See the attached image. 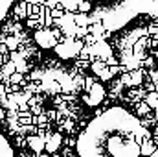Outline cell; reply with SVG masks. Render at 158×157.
I'll return each mask as SVG.
<instances>
[{
    "instance_id": "cell-2",
    "label": "cell",
    "mask_w": 158,
    "mask_h": 157,
    "mask_svg": "<svg viewBox=\"0 0 158 157\" xmlns=\"http://www.w3.org/2000/svg\"><path fill=\"white\" fill-rule=\"evenodd\" d=\"M134 9H136V15L147 13V15L158 17V0H134Z\"/></svg>"
},
{
    "instance_id": "cell-3",
    "label": "cell",
    "mask_w": 158,
    "mask_h": 157,
    "mask_svg": "<svg viewBox=\"0 0 158 157\" xmlns=\"http://www.w3.org/2000/svg\"><path fill=\"white\" fill-rule=\"evenodd\" d=\"M0 157H13V150L2 133H0Z\"/></svg>"
},
{
    "instance_id": "cell-4",
    "label": "cell",
    "mask_w": 158,
    "mask_h": 157,
    "mask_svg": "<svg viewBox=\"0 0 158 157\" xmlns=\"http://www.w3.org/2000/svg\"><path fill=\"white\" fill-rule=\"evenodd\" d=\"M11 4H13V0H0V22H2V20H4V17L7 15V11H9Z\"/></svg>"
},
{
    "instance_id": "cell-5",
    "label": "cell",
    "mask_w": 158,
    "mask_h": 157,
    "mask_svg": "<svg viewBox=\"0 0 158 157\" xmlns=\"http://www.w3.org/2000/svg\"><path fill=\"white\" fill-rule=\"evenodd\" d=\"M140 157H142V155H140Z\"/></svg>"
},
{
    "instance_id": "cell-1",
    "label": "cell",
    "mask_w": 158,
    "mask_h": 157,
    "mask_svg": "<svg viewBox=\"0 0 158 157\" xmlns=\"http://www.w3.org/2000/svg\"><path fill=\"white\" fill-rule=\"evenodd\" d=\"M147 141L149 133L138 118L121 107H112L98 115L79 135L77 154L79 157H140Z\"/></svg>"
}]
</instances>
